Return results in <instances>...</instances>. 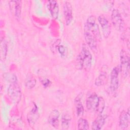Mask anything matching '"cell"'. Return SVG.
Instances as JSON below:
<instances>
[{
  "label": "cell",
  "mask_w": 130,
  "mask_h": 130,
  "mask_svg": "<svg viewBox=\"0 0 130 130\" xmlns=\"http://www.w3.org/2000/svg\"><path fill=\"white\" fill-rule=\"evenodd\" d=\"M92 57L88 48L85 45L82 47L81 52L77 56L76 66L78 69L90 70L92 64Z\"/></svg>",
  "instance_id": "cell-1"
},
{
  "label": "cell",
  "mask_w": 130,
  "mask_h": 130,
  "mask_svg": "<svg viewBox=\"0 0 130 130\" xmlns=\"http://www.w3.org/2000/svg\"><path fill=\"white\" fill-rule=\"evenodd\" d=\"M86 105L89 111L96 112L100 115L104 109L105 103L102 97L99 96L95 93H92L87 98Z\"/></svg>",
  "instance_id": "cell-2"
},
{
  "label": "cell",
  "mask_w": 130,
  "mask_h": 130,
  "mask_svg": "<svg viewBox=\"0 0 130 130\" xmlns=\"http://www.w3.org/2000/svg\"><path fill=\"white\" fill-rule=\"evenodd\" d=\"M8 95L13 103L17 104L21 100V88L17 82L11 83L8 88Z\"/></svg>",
  "instance_id": "cell-3"
},
{
  "label": "cell",
  "mask_w": 130,
  "mask_h": 130,
  "mask_svg": "<svg viewBox=\"0 0 130 130\" xmlns=\"http://www.w3.org/2000/svg\"><path fill=\"white\" fill-rule=\"evenodd\" d=\"M84 29L90 31L98 40L101 38L99 27L96 23V19L94 16L91 15L87 18L84 25Z\"/></svg>",
  "instance_id": "cell-4"
},
{
  "label": "cell",
  "mask_w": 130,
  "mask_h": 130,
  "mask_svg": "<svg viewBox=\"0 0 130 130\" xmlns=\"http://www.w3.org/2000/svg\"><path fill=\"white\" fill-rule=\"evenodd\" d=\"M120 70L124 77H127L129 71V57L126 52L122 50L120 53Z\"/></svg>",
  "instance_id": "cell-5"
},
{
  "label": "cell",
  "mask_w": 130,
  "mask_h": 130,
  "mask_svg": "<svg viewBox=\"0 0 130 130\" xmlns=\"http://www.w3.org/2000/svg\"><path fill=\"white\" fill-rule=\"evenodd\" d=\"M111 18L112 23L115 29L118 31H122L124 27V22L120 13L117 9L113 10Z\"/></svg>",
  "instance_id": "cell-6"
},
{
  "label": "cell",
  "mask_w": 130,
  "mask_h": 130,
  "mask_svg": "<svg viewBox=\"0 0 130 130\" xmlns=\"http://www.w3.org/2000/svg\"><path fill=\"white\" fill-rule=\"evenodd\" d=\"M119 72V69L118 68V67H115L112 69L111 72L110 88L113 92L116 91L118 88Z\"/></svg>",
  "instance_id": "cell-7"
},
{
  "label": "cell",
  "mask_w": 130,
  "mask_h": 130,
  "mask_svg": "<svg viewBox=\"0 0 130 130\" xmlns=\"http://www.w3.org/2000/svg\"><path fill=\"white\" fill-rule=\"evenodd\" d=\"M98 21L100 24L104 37L107 38L111 32V27L108 19L104 15H101L98 17Z\"/></svg>",
  "instance_id": "cell-8"
},
{
  "label": "cell",
  "mask_w": 130,
  "mask_h": 130,
  "mask_svg": "<svg viewBox=\"0 0 130 130\" xmlns=\"http://www.w3.org/2000/svg\"><path fill=\"white\" fill-rule=\"evenodd\" d=\"M84 39L86 44L93 51H95L97 48V40L96 38L88 30L84 29Z\"/></svg>",
  "instance_id": "cell-9"
},
{
  "label": "cell",
  "mask_w": 130,
  "mask_h": 130,
  "mask_svg": "<svg viewBox=\"0 0 130 130\" xmlns=\"http://www.w3.org/2000/svg\"><path fill=\"white\" fill-rule=\"evenodd\" d=\"M63 12L65 23L67 25H68L73 20V9L70 2H66L64 3Z\"/></svg>",
  "instance_id": "cell-10"
},
{
  "label": "cell",
  "mask_w": 130,
  "mask_h": 130,
  "mask_svg": "<svg viewBox=\"0 0 130 130\" xmlns=\"http://www.w3.org/2000/svg\"><path fill=\"white\" fill-rule=\"evenodd\" d=\"M130 116L129 108H128L127 111H123L121 112L119 117V125L121 129H127L129 125Z\"/></svg>",
  "instance_id": "cell-11"
},
{
  "label": "cell",
  "mask_w": 130,
  "mask_h": 130,
  "mask_svg": "<svg viewBox=\"0 0 130 130\" xmlns=\"http://www.w3.org/2000/svg\"><path fill=\"white\" fill-rule=\"evenodd\" d=\"M39 117V112L37 105L34 103L33 108L27 115V120L31 126H34Z\"/></svg>",
  "instance_id": "cell-12"
},
{
  "label": "cell",
  "mask_w": 130,
  "mask_h": 130,
  "mask_svg": "<svg viewBox=\"0 0 130 130\" xmlns=\"http://www.w3.org/2000/svg\"><path fill=\"white\" fill-rule=\"evenodd\" d=\"M47 7L52 17L54 19H57L59 14V7L58 3L54 0L49 1H48Z\"/></svg>",
  "instance_id": "cell-13"
},
{
  "label": "cell",
  "mask_w": 130,
  "mask_h": 130,
  "mask_svg": "<svg viewBox=\"0 0 130 130\" xmlns=\"http://www.w3.org/2000/svg\"><path fill=\"white\" fill-rule=\"evenodd\" d=\"M59 112L56 110H53L49 114L48 118V123L53 127L57 128L59 125Z\"/></svg>",
  "instance_id": "cell-14"
},
{
  "label": "cell",
  "mask_w": 130,
  "mask_h": 130,
  "mask_svg": "<svg viewBox=\"0 0 130 130\" xmlns=\"http://www.w3.org/2000/svg\"><path fill=\"white\" fill-rule=\"evenodd\" d=\"M106 116L105 115H99V116L93 121L91 125L92 129L99 130L101 129L105 124Z\"/></svg>",
  "instance_id": "cell-15"
},
{
  "label": "cell",
  "mask_w": 130,
  "mask_h": 130,
  "mask_svg": "<svg viewBox=\"0 0 130 130\" xmlns=\"http://www.w3.org/2000/svg\"><path fill=\"white\" fill-rule=\"evenodd\" d=\"M82 95L79 94L75 99V105L76 110V113L78 116L83 115L84 113V108L81 102Z\"/></svg>",
  "instance_id": "cell-16"
},
{
  "label": "cell",
  "mask_w": 130,
  "mask_h": 130,
  "mask_svg": "<svg viewBox=\"0 0 130 130\" xmlns=\"http://www.w3.org/2000/svg\"><path fill=\"white\" fill-rule=\"evenodd\" d=\"M1 59L2 61L5 60L8 52V46L6 41L3 39L1 41Z\"/></svg>",
  "instance_id": "cell-17"
},
{
  "label": "cell",
  "mask_w": 130,
  "mask_h": 130,
  "mask_svg": "<svg viewBox=\"0 0 130 130\" xmlns=\"http://www.w3.org/2000/svg\"><path fill=\"white\" fill-rule=\"evenodd\" d=\"M71 120V117L70 115L67 113L63 114L61 116V123L62 128L63 129H67L69 128L70 122Z\"/></svg>",
  "instance_id": "cell-18"
},
{
  "label": "cell",
  "mask_w": 130,
  "mask_h": 130,
  "mask_svg": "<svg viewBox=\"0 0 130 130\" xmlns=\"http://www.w3.org/2000/svg\"><path fill=\"white\" fill-rule=\"evenodd\" d=\"M14 4L12 5V8H14V14L17 20H19L21 16V6L22 3L21 1H14Z\"/></svg>",
  "instance_id": "cell-19"
},
{
  "label": "cell",
  "mask_w": 130,
  "mask_h": 130,
  "mask_svg": "<svg viewBox=\"0 0 130 130\" xmlns=\"http://www.w3.org/2000/svg\"><path fill=\"white\" fill-rule=\"evenodd\" d=\"M107 73L106 71H102L98 77L96 79L95 81V85L96 86H101L103 85L106 81Z\"/></svg>",
  "instance_id": "cell-20"
},
{
  "label": "cell",
  "mask_w": 130,
  "mask_h": 130,
  "mask_svg": "<svg viewBox=\"0 0 130 130\" xmlns=\"http://www.w3.org/2000/svg\"><path fill=\"white\" fill-rule=\"evenodd\" d=\"M36 84V80L32 76L27 77L25 81V85L27 89H30L33 88Z\"/></svg>",
  "instance_id": "cell-21"
},
{
  "label": "cell",
  "mask_w": 130,
  "mask_h": 130,
  "mask_svg": "<svg viewBox=\"0 0 130 130\" xmlns=\"http://www.w3.org/2000/svg\"><path fill=\"white\" fill-rule=\"evenodd\" d=\"M78 129H88L89 124L87 120L80 118L78 121Z\"/></svg>",
  "instance_id": "cell-22"
},
{
  "label": "cell",
  "mask_w": 130,
  "mask_h": 130,
  "mask_svg": "<svg viewBox=\"0 0 130 130\" xmlns=\"http://www.w3.org/2000/svg\"><path fill=\"white\" fill-rule=\"evenodd\" d=\"M3 77L6 81L11 82V83L17 82V77L13 74H11L9 73H5L3 74Z\"/></svg>",
  "instance_id": "cell-23"
},
{
  "label": "cell",
  "mask_w": 130,
  "mask_h": 130,
  "mask_svg": "<svg viewBox=\"0 0 130 130\" xmlns=\"http://www.w3.org/2000/svg\"><path fill=\"white\" fill-rule=\"evenodd\" d=\"M58 41H56L57 45L56 46V50H57L58 52L60 54L61 56H64L65 54L66 53V48L64 46H63L62 44H60V41H59L58 43H57Z\"/></svg>",
  "instance_id": "cell-24"
},
{
  "label": "cell",
  "mask_w": 130,
  "mask_h": 130,
  "mask_svg": "<svg viewBox=\"0 0 130 130\" xmlns=\"http://www.w3.org/2000/svg\"><path fill=\"white\" fill-rule=\"evenodd\" d=\"M40 82L42 83V85L45 87H47L49 86L51 83V81L48 79H47V78H44L41 79Z\"/></svg>",
  "instance_id": "cell-25"
}]
</instances>
